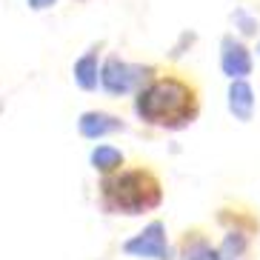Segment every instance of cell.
I'll list each match as a JSON object with an SVG mask.
<instances>
[{"label": "cell", "instance_id": "cell-5", "mask_svg": "<svg viewBox=\"0 0 260 260\" xmlns=\"http://www.w3.org/2000/svg\"><path fill=\"white\" fill-rule=\"evenodd\" d=\"M123 252L129 257H143V260H175V252L166 240V226L163 220H152L143 232L129 237L123 243Z\"/></svg>", "mask_w": 260, "mask_h": 260}, {"label": "cell", "instance_id": "cell-10", "mask_svg": "<svg viewBox=\"0 0 260 260\" xmlns=\"http://www.w3.org/2000/svg\"><path fill=\"white\" fill-rule=\"evenodd\" d=\"M98 60H100V46H92L80 60H75L72 75H75V83L80 86L83 92H94V89H98V72H100Z\"/></svg>", "mask_w": 260, "mask_h": 260}, {"label": "cell", "instance_id": "cell-2", "mask_svg": "<svg viewBox=\"0 0 260 260\" xmlns=\"http://www.w3.org/2000/svg\"><path fill=\"white\" fill-rule=\"evenodd\" d=\"M100 194V209L106 214H126V217H138V214L154 212L163 203V183L149 166L135 163L126 169H115L103 175L98 186Z\"/></svg>", "mask_w": 260, "mask_h": 260}, {"label": "cell", "instance_id": "cell-8", "mask_svg": "<svg viewBox=\"0 0 260 260\" xmlns=\"http://www.w3.org/2000/svg\"><path fill=\"white\" fill-rule=\"evenodd\" d=\"M177 260H223L217 246L209 240V235L203 229H189L180 237V249L175 254Z\"/></svg>", "mask_w": 260, "mask_h": 260}, {"label": "cell", "instance_id": "cell-9", "mask_svg": "<svg viewBox=\"0 0 260 260\" xmlns=\"http://www.w3.org/2000/svg\"><path fill=\"white\" fill-rule=\"evenodd\" d=\"M229 112L235 120L249 123L254 115V89L246 83V77H235L229 86Z\"/></svg>", "mask_w": 260, "mask_h": 260}, {"label": "cell", "instance_id": "cell-7", "mask_svg": "<svg viewBox=\"0 0 260 260\" xmlns=\"http://www.w3.org/2000/svg\"><path fill=\"white\" fill-rule=\"evenodd\" d=\"M77 132L86 140H100L106 135H115V132H126V123L109 112H83L77 120Z\"/></svg>", "mask_w": 260, "mask_h": 260}, {"label": "cell", "instance_id": "cell-13", "mask_svg": "<svg viewBox=\"0 0 260 260\" xmlns=\"http://www.w3.org/2000/svg\"><path fill=\"white\" fill-rule=\"evenodd\" d=\"M57 0H29V9H35V12H43V9L54 6Z\"/></svg>", "mask_w": 260, "mask_h": 260}, {"label": "cell", "instance_id": "cell-1", "mask_svg": "<svg viewBox=\"0 0 260 260\" xmlns=\"http://www.w3.org/2000/svg\"><path fill=\"white\" fill-rule=\"evenodd\" d=\"M135 115L154 129L180 132L200 117V89L180 72L152 75L135 92Z\"/></svg>", "mask_w": 260, "mask_h": 260}, {"label": "cell", "instance_id": "cell-12", "mask_svg": "<svg viewBox=\"0 0 260 260\" xmlns=\"http://www.w3.org/2000/svg\"><path fill=\"white\" fill-rule=\"evenodd\" d=\"M232 20L240 26V31H243V35H254V31H257V20H254V17H249V12H246V9H237L235 15H232Z\"/></svg>", "mask_w": 260, "mask_h": 260}, {"label": "cell", "instance_id": "cell-4", "mask_svg": "<svg viewBox=\"0 0 260 260\" xmlns=\"http://www.w3.org/2000/svg\"><path fill=\"white\" fill-rule=\"evenodd\" d=\"M152 66H140V63H129L117 57V54H109L106 63L100 66L98 72V83L100 89L112 98H123V94L138 92L140 86L152 77Z\"/></svg>", "mask_w": 260, "mask_h": 260}, {"label": "cell", "instance_id": "cell-14", "mask_svg": "<svg viewBox=\"0 0 260 260\" xmlns=\"http://www.w3.org/2000/svg\"><path fill=\"white\" fill-rule=\"evenodd\" d=\"M257 52H260V46H257Z\"/></svg>", "mask_w": 260, "mask_h": 260}, {"label": "cell", "instance_id": "cell-6", "mask_svg": "<svg viewBox=\"0 0 260 260\" xmlns=\"http://www.w3.org/2000/svg\"><path fill=\"white\" fill-rule=\"evenodd\" d=\"M220 69L229 80L252 75V54L243 40H237L235 35H226L220 40Z\"/></svg>", "mask_w": 260, "mask_h": 260}, {"label": "cell", "instance_id": "cell-3", "mask_svg": "<svg viewBox=\"0 0 260 260\" xmlns=\"http://www.w3.org/2000/svg\"><path fill=\"white\" fill-rule=\"evenodd\" d=\"M217 223H220L226 235L223 240L217 243V252H220L223 260H240L246 252H249V243H252V237L257 235L260 223L252 212H246V209H220L217 212Z\"/></svg>", "mask_w": 260, "mask_h": 260}, {"label": "cell", "instance_id": "cell-11", "mask_svg": "<svg viewBox=\"0 0 260 260\" xmlns=\"http://www.w3.org/2000/svg\"><path fill=\"white\" fill-rule=\"evenodd\" d=\"M89 163H92L94 172H100V175H109V172H115V169L123 166V152L120 149H115V146H98V149H92V154H89Z\"/></svg>", "mask_w": 260, "mask_h": 260}]
</instances>
